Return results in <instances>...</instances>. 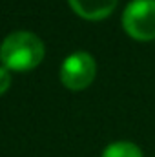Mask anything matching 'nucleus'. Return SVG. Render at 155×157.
Returning <instances> with one entry per match:
<instances>
[{
  "label": "nucleus",
  "mask_w": 155,
  "mask_h": 157,
  "mask_svg": "<svg viewBox=\"0 0 155 157\" xmlns=\"http://www.w3.org/2000/svg\"><path fill=\"white\" fill-rule=\"evenodd\" d=\"M44 59V42L31 31H13L2 40L0 62L9 71L35 70Z\"/></svg>",
  "instance_id": "1"
},
{
  "label": "nucleus",
  "mask_w": 155,
  "mask_h": 157,
  "mask_svg": "<svg viewBox=\"0 0 155 157\" xmlns=\"http://www.w3.org/2000/svg\"><path fill=\"white\" fill-rule=\"evenodd\" d=\"M97 75V62L88 51H75L64 59L60 66V82L71 90L80 91L88 88Z\"/></svg>",
  "instance_id": "3"
},
{
  "label": "nucleus",
  "mask_w": 155,
  "mask_h": 157,
  "mask_svg": "<svg viewBox=\"0 0 155 157\" xmlns=\"http://www.w3.org/2000/svg\"><path fill=\"white\" fill-rule=\"evenodd\" d=\"M11 86V73L4 66H0V95H4Z\"/></svg>",
  "instance_id": "6"
},
{
  "label": "nucleus",
  "mask_w": 155,
  "mask_h": 157,
  "mask_svg": "<svg viewBox=\"0 0 155 157\" xmlns=\"http://www.w3.org/2000/svg\"><path fill=\"white\" fill-rule=\"evenodd\" d=\"M100 157H142V152L130 141H117L106 146Z\"/></svg>",
  "instance_id": "5"
},
{
  "label": "nucleus",
  "mask_w": 155,
  "mask_h": 157,
  "mask_svg": "<svg viewBox=\"0 0 155 157\" xmlns=\"http://www.w3.org/2000/svg\"><path fill=\"white\" fill-rule=\"evenodd\" d=\"M122 28L135 40L155 39V0H131L122 13Z\"/></svg>",
  "instance_id": "2"
},
{
  "label": "nucleus",
  "mask_w": 155,
  "mask_h": 157,
  "mask_svg": "<svg viewBox=\"0 0 155 157\" xmlns=\"http://www.w3.org/2000/svg\"><path fill=\"white\" fill-rule=\"evenodd\" d=\"M71 9L86 20H102L113 13L117 0H68Z\"/></svg>",
  "instance_id": "4"
}]
</instances>
